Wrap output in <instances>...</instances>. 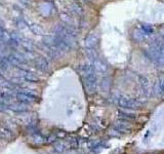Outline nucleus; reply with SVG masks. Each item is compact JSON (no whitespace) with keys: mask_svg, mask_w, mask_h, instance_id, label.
Here are the masks:
<instances>
[{"mask_svg":"<svg viewBox=\"0 0 164 154\" xmlns=\"http://www.w3.org/2000/svg\"><path fill=\"white\" fill-rule=\"evenodd\" d=\"M117 103L123 109H137V108L141 106V104H139L138 100H134L131 98H128L125 96L118 97Z\"/></svg>","mask_w":164,"mask_h":154,"instance_id":"f257e3e1","label":"nucleus"},{"mask_svg":"<svg viewBox=\"0 0 164 154\" xmlns=\"http://www.w3.org/2000/svg\"><path fill=\"white\" fill-rule=\"evenodd\" d=\"M83 78H84V86H85L86 92L90 94H95L97 89V78H96V73L86 75L83 77Z\"/></svg>","mask_w":164,"mask_h":154,"instance_id":"f03ea898","label":"nucleus"},{"mask_svg":"<svg viewBox=\"0 0 164 154\" xmlns=\"http://www.w3.org/2000/svg\"><path fill=\"white\" fill-rule=\"evenodd\" d=\"M99 41V36L95 32H91L90 34L87 35V37L84 40V45L85 47H90V48H96V45L97 44Z\"/></svg>","mask_w":164,"mask_h":154,"instance_id":"7ed1b4c3","label":"nucleus"},{"mask_svg":"<svg viewBox=\"0 0 164 154\" xmlns=\"http://www.w3.org/2000/svg\"><path fill=\"white\" fill-rule=\"evenodd\" d=\"M92 67L96 73H101V74H105L108 71V66L97 58L92 61Z\"/></svg>","mask_w":164,"mask_h":154,"instance_id":"20e7f679","label":"nucleus"},{"mask_svg":"<svg viewBox=\"0 0 164 154\" xmlns=\"http://www.w3.org/2000/svg\"><path fill=\"white\" fill-rule=\"evenodd\" d=\"M139 85H141V90L142 93L144 94L145 97H149L150 96V82L147 77L145 76H139Z\"/></svg>","mask_w":164,"mask_h":154,"instance_id":"39448f33","label":"nucleus"},{"mask_svg":"<svg viewBox=\"0 0 164 154\" xmlns=\"http://www.w3.org/2000/svg\"><path fill=\"white\" fill-rule=\"evenodd\" d=\"M153 93L156 96H163L164 94V77H160L156 80L154 87H153Z\"/></svg>","mask_w":164,"mask_h":154,"instance_id":"423d86ee","label":"nucleus"},{"mask_svg":"<svg viewBox=\"0 0 164 154\" xmlns=\"http://www.w3.org/2000/svg\"><path fill=\"white\" fill-rule=\"evenodd\" d=\"M128 121H125V120H120V121H117L116 123L114 124V128L117 129L119 132H129L131 128L129 127V125L127 124Z\"/></svg>","mask_w":164,"mask_h":154,"instance_id":"0eeeda50","label":"nucleus"},{"mask_svg":"<svg viewBox=\"0 0 164 154\" xmlns=\"http://www.w3.org/2000/svg\"><path fill=\"white\" fill-rule=\"evenodd\" d=\"M35 63H36L37 68L40 69L41 71H43V72L48 71V68H49V64H48L47 60L44 57H38V58H36Z\"/></svg>","mask_w":164,"mask_h":154,"instance_id":"6e6552de","label":"nucleus"},{"mask_svg":"<svg viewBox=\"0 0 164 154\" xmlns=\"http://www.w3.org/2000/svg\"><path fill=\"white\" fill-rule=\"evenodd\" d=\"M16 100L19 101V102H22V103H24V104H29V103L33 102V101L35 100L34 98L28 96V94H24V93H22V92L17 93V94H16Z\"/></svg>","mask_w":164,"mask_h":154,"instance_id":"1a4fd4ad","label":"nucleus"},{"mask_svg":"<svg viewBox=\"0 0 164 154\" xmlns=\"http://www.w3.org/2000/svg\"><path fill=\"white\" fill-rule=\"evenodd\" d=\"M8 108L10 110L16 111V112H24V111H26L28 109L27 106H26V104H24L22 102H19V101H17V103L9 104Z\"/></svg>","mask_w":164,"mask_h":154,"instance_id":"9d476101","label":"nucleus"},{"mask_svg":"<svg viewBox=\"0 0 164 154\" xmlns=\"http://www.w3.org/2000/svg\"><path fill=\"white\" fill-rule=\"evenodd\" d=\"M100 87L102 89V92L104 93H108L110 90V87H111V79L109 78L108 76H105L101 80V83H100Z\"/></svg>","mask_w":164,"mask_h":154,"instance_id":"9b49d317","label":"nucleus"},{"mask_svg":"<svg viewBox=\"0 0 164 154\" xmlns=\"http://www.w3.org/2000/svg\"><path fill=\"white\" fill-rule=\"evenodd\" d=\"M80 72H81L82 76L84 77L86 75H89V74H92V73H96L95 69H93L92 65H82L80 66Z\"/></svg>","mask_w":164,"mask_h":154,"instance_id":"f8f14e48","label":"nucleus"},{"mask_svg":"<svg viewBox=\"0 0 164 154\" xmlns=\"http://www.w3.org/2000/svg\"><path fill=\"white\" fill-rule=\"evenodd\" d=\"M119 117L120 119L125 120V121H129V120H134L135 118V115L130 113L128 111H124V110H120L119 111Z\"/></svg>","mask_w":164,"mask_h":154,"instance_id":"ddd939ff","label":"nucleus"},{"mask_svg":"<svg viewBox=\"0 0 164 154\" xmlns=\"http://www.w3.org/2000/svg\"><path fill=\"white\" fill-rule=\"evenodd\" d=\"M60 19L63 22V24H65V25L74 26V20H73V17L70 15H68V13H61Z\"/></svg>","mask_w":164,"mask_h":154,"instance_id":"4468645a","label":"nucleus"},{"mask_svg":"<svg viewBox=\"0 0 164 154\" xmlns=\"http://www.w3.org/2000/svg\"><path fill=\"white\" fill-rule=\"evenodd\" d=\"M132 37H134V39L135 41H138V42H141V41H144L146 38H147V35H146L144 32H143L142 30H134V33H132Z\"/></svg>","mask_w":164,"mask_h":154,"instance_id":"2eb2a0df","label":"nucleus"},{"mask_svg":"<svg viewBox=\"0 0 164 154\" xmlns=\"http://www.w3.org/2000/svg\"><path fill=\"white\" fill-rule=\"evenodd\" d=\"M24 79L27 80L29 82H38L39 81V78H38L37 75H35L32 72H25L24 73Z\"/></svg>","mask_w":164,"mask_h":154,"instance_id":"dca6fc26","label":"nucleus"},{"mask_svg":"<svg viewBox=\"0 0 164 154\" xmlns=\"http://www.w3.org/2000/svg\"><path fill=\"white\" fill-rule=\"evenodd\" d=\"M30 30L32 31V33L35 35H43L44 34V29L38 24H32L30 25Z\"/></svg>","mask_w":164,"mask_h":154,"instance_id":"f3484780","label":"nucleus"},{"mask_svg":"<svg viewBox=\"0 0 164 154\" xmlns=\"http://www.w3.org/2000/svg\"><path fill=\"white\" fill-rule=\"evenodd\" d=\"M70 9H71L72 12L77 16H82L83 15V8L81 7V5L78 4V3H72V4L70 5Z\"/></svg>","mask_w":164,"mask_h":154,"instance_id":"a211bd4d","label":"nucleus"},{"mask_svg":"<svg viewBox=\"0 0 164 154\" xmlns=\"http://www.w3.org/2000/svg\"><path fill=\"white\" fill-rule=\"evenodd\" d=\"M85 54H86V55H87V58H89L91 61H93L95 59L97 58V54H96V48L85 47Z\"/></svg>","mask_w":164,"mask_h":154,"instance_id":"6ab92c4d","label":"nucleus"},{"mask_svg":"<svg viewBox=\"0 0 164 154\" xmlns=\"http://www.w3.org/2000/svg\"><path fill=\"white\" fill-rule=\"evenodd\" d=\"M139 30H142L146 35H151L154 32V29L150 25H148V24H141L139 25Z\"/></svg>","mask_w":164,"mask_h":154,"instance_id":"aec40b11","label":"nucleus"},{"mask_svg":"<svg viewBox=\"0 0 164 154\" xmlns=\"http://www.w3.org/2000/svg\"><path fill=\"white\" fill-rule=\"evenodd\" d=\"M6 58H7V60H8L10 65H12V66H20V65H22V63L17 60V59L13 55H9L8 57H6Z\"/></svg>","mask_w":164,"mask_h":154,"instance_id":"412c9836","label":"nucleus"},{"mask_svg":"<svg viewBox=\"0 0 164 154\" xmlns=\"http://www.w3.org/2000/svg\"><path fill=\"white\" fill-rule=\"evenodd\" d=\"M33 141L35 143H37V144H41V143L45 142V138L42 137L40 134H38V132H35L33 135Z\"/></svg>","mask_w":164,"mask_h":154,"instance_id":"4be33fe9","label":"nucleus"},{"mask_svg":"<svg viewBox=\"0 0 164 154\" xmlns=\"http://www.w3.org/2000/svg\"><path fill=\"white\" fill-rule=\"evenodd\" d=\"M22 41H23V40H22ZM22 44H23V47L26 50V51H33L34 45L31 43L30 41H23Z\"/></svg>","mask_w":164,"mask_h":154,"instance_id":"5701e85b","label":"nucleus"},{"mask_svg":"<svg viewBox=\"0 0 164 154\" xmlns=\"http://www.w3.org/2000/svg\"><path fill=\"white\" fill-rule=\"evenodd\" d=\"M54 148L58 152H63L65 150L66 146L63 142H55L54 143Z\"/></svg>","mask_w":164,"mask_h":154,"instance_id":"b1692460","label":"nucleus"},{"mask_svg":"<svg viewBox=\"0 0 164 154\" xmlns=\"http://www.w3.org/2000/svg\"><path fill=\"white\" fill-rule=\"evenodd\" d=\"M22 93H24V94H28V96H30V97H32V98H34V99H36V94H35L33 90H31V89H22L21 90Z\"/></svg>","mask_w":164,"mask_h":154,"instance_id":"393cba45","label":"nucleus"},{"mask_svg":"<svg viewBox=\"0 0 164 154\" xmlns=\"http://www.w3.org/2000/svg\"><path fill=\"white\" fill-rule=\"evenodd\" d=\"M10 38H12V39H13V40L17 41L19 43L21 42V41H22V36H21L20 34L16 33V32H13V33L10 34Z\"/></svg>","mask_w":164,"mask_h":154,"instance_id":"a878e982","label":"nucleus"},{"mask_svg":"<svg viewBox=\"0 0 164 154\" xmlns=\"http://www.w3.org/2000/svg\"><path fill=\"white\" fill-rule=\"evenodd\" d=\"M57 136H55L54 134L50 135L48 138H45V142L46 143H52V142H55V140H57Z\"/></svg>","mask_w":164,"mask_h":154,"instance_id":"bb28decb","label":"nucleus"},{"mask_svg":"<svg viewBox=\"0 0 164 154\" xmlns=\"http://www.w3.org/2000/svg\"><path fill=\"white\" fill-rule=\"evenodd\" d=\"M55 136H57V138L59 139H64V138H66V136H67V134L64 132V131H59L57 134H55Z\"/></svg>","mask_w":164,"mask_h":154,"instance_id":"cd10ccee","label":"nucleus"},{"mask_svg":"<svg viewBox=\"0 0 164 154\" xmlns=\"http://www.w3.org/2000/svg\"><path fill=\"white\" fill-rule=\"evenodd\" d=\"M5 33V30L3 29L2 27H0V39H2V37H3V35H4Z\"/></svg>","mask_w":164,"mask_h":154,"instance_id":"c85d7f7f","label":"nucleus"},{"mask_svg":"<svg viewBox=\"0 0 164 154\" xmlns=\"http://www.w3.org/2000/svg\"><path fill=\"white\" fill-rule=\"evenodd\" d=\"M20 1L22 3H24V4H27V3L29 2V0H20Z\"/></svg>","mask_w":164,"mask_h":154,"instance_id":"c756f323","label":"nucleus"},{"mask_svg":"<svg viewBox=\"0 0 164 154\" xmlns=\"http://www.w3.org/2000/svg\"><path fill=\"white\" fill-rule=\"evenodd\" d=\"M161 37H162V39L164 40V31H161Z\"/></svg>","mask_w":164,"mask_h":154,"instance_id":"7c9ffc66","label":"nucleus"}]
</instances>
